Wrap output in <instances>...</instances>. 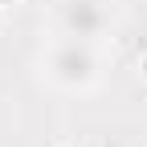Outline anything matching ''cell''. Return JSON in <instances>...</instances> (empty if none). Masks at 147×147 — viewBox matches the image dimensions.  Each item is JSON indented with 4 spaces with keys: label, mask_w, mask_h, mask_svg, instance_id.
<instances>
[{
    "label": "cell",
    "mask_w": 147,
    "mask_h": 147,
    "mask_svg": "<svg viewBox=\"0 0 147 147\" xmlns=\"http://www.w3.org/2000/svg\"><path fill=\"white\" fill-rule=\"evenodd\" d=\"M139 69H143V78H147V57H143V61H139Z\"/></svg>",
    "instance_id": "4"
},
{
    "label": "cell",
    "mask_w": 147,
    "mask_h": 147,
    "mask_svg": "<svg viewBox=\"0 0 147 147\" xmlns=\"http://www.w3.org/2000/svg\"><path fill=\"white\" fill-rule=\"evenodd\" d=\"M57 21L65 37H82V41H98L110 29V0H61Z\"/></svg>",
    "instance_id": "2"
},
{
    "label": "cell",
    "mask_w": 147,
    "mask_h": 147,
    "mask_svg": "<svg viewBox=\"0 0 147 147\" xmlns=\"http://www.w3.org/2000/svg\"><path fill=\"white\" fill-rule=\"evenodd\" d=\"M12 4H21V0H0V12H8Z\"/></svg>",
    "instance_id": "3"
},
{
    "label": "cell",
    "mask_w": 147,
    "mask_h": 147,
    "mask_svg": "<svg viewBox=\"0 0 147 147\" xmlns=\"http://www.w3.org/2000/svg\"><path fill=\"white\" fill-rule=\"evenodd\" d=\"M45 74L65 90H90L98 82V53L94 41L82 37H61L57 45H49L45 53Z\"/></svg>",
    "instance_id": "1"
}]
</instances>
